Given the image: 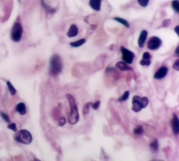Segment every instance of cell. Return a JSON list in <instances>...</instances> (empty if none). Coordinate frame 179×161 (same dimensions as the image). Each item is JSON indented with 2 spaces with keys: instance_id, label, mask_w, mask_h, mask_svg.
<instances>
[{
  "instance_id": "cell-9",
  "label": "cell",
  "mask_w": 179,
  "mask_h": 161,
  "mask_svg": "<svg viewBox=\"0 0 179 161\" xmlns=\"http://www.w3.org/2000/svg\"><path fill=\"white\" fill-rule=\"evenodd\" d=\"M151 55L150 53L145 52L143 54L142 60L140 61V64L142 66H149L151 64Z\"/></svg>"
},
{
  "instance_id": "cell-26",
  "label": "cell",
  "mask_w": 179,
  "mask_h": 161,
  "mask_svg": "<svg viewBox=\"0 0 179 161\" xmlns=\"http://www.w3.org/2000/svg\"><path fill=\"white\" fill-rule=\"evenodd\" d=\"M0 115H1V117L5 120V121L7 122V123L10 122V119H9V116H8V115H6V114H4V113H2V112L0 113Z\"/></svg>"
},
{
  "instance_id": "cell-4",
  "label": "cell",
  "mask_w": 179,
  "mask_h": 161,
  "mask_svg": "<svg viewBox=\"0 0 179 161\" xmlns=\"http://www.w3.org/2000/svg\"><path fill=\"white\" fill-rule=\"evenodd\" d=\"M15 140L23 144H29L32 141V136L31 133L27 130H21L18 131L14 136Z\"/></svg>"
},
{
  "instance_id": "cell-16",
  "label": "cell",
  "mask_w": 179,
  "mask_h": 161,
  "mask_svg": "<svg viewBox=\"0 0 179 161\" xmlns=\"http://www.w3.org/2000/svg\"><path fill=\"white\" fill-rule=\"evenodd\" d=\"M113 20L117 21V22H118L120 23H121L122 25H123L124 26L126 27V28H130V23L127 22V20L124 19V18H120V17H115L113 18Z\"/></svg>"
},
{
  "instance_id": "cell-8",
  "label": "cell",
  "mask_w": 179,
  "mask_h": 161,
  "mask_svg": "<svg viewBox=\"0 0 179 161\" xmlns=\"http://www.w3.org/2000/svg\"><path fill=\"white\" fill-rule=\"evenodd\" d=\"M168 73V68L167 67H161L154 74L155 79H162L167 76Z\"/></svg>"
},
{
  "instance_id": "cell-3",
  "label": "cell",
  "mask_w": 179,
  "mask_h": 161,
  "mask_svg": "<svg viewBox=\"0 0 179 161\" xmlns=\"http://www.w3.org/2000/svg\"><path fill=\"white\" fill-rule=\"evenodd\" d=\"M148 99L146 97L141 98L138 95L134 96L132 98V110L134 112H139L142 109L148 106Z\"/></svg>"
},
{
  "instance_id": "cell-20",
  "label": "cell",
  "mask_w": 179,
  "mask_h": 161,
  "mask_svg": "<svg viewBox=\"0 0 179 161\" xmlns=\"http://www.w3.org/2000/svg\"><path fill=\"white\" fill-rule=\"evenodd\" d=\"M6 84L8 85V88H9V90L10 91L11 94L12 95H15V93H16V90H15V88L13 87V85L11 84V83L10 81H7L6 82Z\"/></svg>"
},
{
  "instance_id": "cell-33",
  "label": "cell",
  "mask_w": 179,
  "mask_h": 161,
  "mask_svg": "<svg viewBox=\"0 0 179 161\" xmlns=\"http://www.w3.org/2000/svg\"><path fill=\"white\" fill-rule=\"evenodd\" d=\"M178 28H179V26H178V25H177V26H176V28H175V32H176V34H177L178 35L179 34V32H178Z\"/></svg>"
},
{
  "instance_id": "cell-22",
  "label": "cell",
  "mask_w": 179,
  "mask_h": 161,
  "mask_svg": "<svg viewBox=\"0 0 179 161\" xmlns=\"http://www.w3.org/2000/svg\"><path fill=\"white\" fill-rule=\"evenodd\" d=\"M134 133L137 135H141L143 133V128L142 126L139 125L134 130Z\"/></svg>"
},
{
  "instance_id": "cell-13",
  "label": "cell",
  "mask_w": 179,
  "mask_h": 161,
  "mask_svg": "<svg viewBox=\"0 0 179 161\" xmlns=\"http://www.w3.org/2000/svg\"><path fill=\"white\" fill-rule=\"evenodd\" d=\"M79 33V29L77 28V26L76 25H71L69 28V31L67 32V36L69 38H72V37H75L77 36V34Z\"/></svg>"
},
{
  "instance_id": "cell-1",
  "label": "cell",
  "mask_w": 179,
  "mask_h": 161,
  "mask_svg": "<svg viewBox=\"0 0 179 161\" xmlns=\"http://www.w3.org/2000/svg\"><path fill=\"white\" fill-rule=\"evenodd\" d=\"M49 73L53 76L60 74L62 71V59L58 54H54L50 58Z\"/></svg>"
},
{
  "instance_id": "cell-31",
  "label": "cell",
  "mask_w": 179,
  "mask_h": 161,
  "mask_svg": "<svg viewBox=\"0 0 179 161\" xmlns=\"http://www.w3.org/2000/svg\"><path fill=\"white\" fill-rule=\"evenodd\" d=\"M170 23H171L170 20H166L164 21V23H163V25H164V27H168L170 25Z\"/></svg>"
},
{
  "instance_id": "cell-21",
  "label": "cell",
  "mask_w": 179,
  "mask_h": 161,
  "mask_svg": "<svg viewBox=\"0 0 179 161\" xmlns=\"http://www.w3.org/2000/svg\"><path fill=\"white\" fill-rule=\"evenodd\" d=\"M172 6L173 9L175 11L176 13H179V1L178 0H173Z\"/></svg>"
},
{
  "instance_id": "cell-25",
  "label": "cell",
  "mask_w": 179,
  "mask_h": 161,
  "mask_svg": "<svg viewBox=\"0 0 179 161\" xmlns=\"http://www.w3.org/2000/svg\"><path fill=\"white\" fill-rule=\"evenodd\" d=\"M139 4L142 7H146L148 6L149 3V0H137Z\"/></svg>"
},
{
  "instance_id": "cell-32",
  "label": "cell",
  "mask_w": 179,
  "mask_h": 161,
  "mask_svg": "<svg viewBox=\"0 0 179 161\" xmlns=\"http://www.w3.org/2000/svg\"><path fill=\"white\" fill-rule=\"evenodd\" d=\"M178 50H179V46H178L177 48H176V51H175V53H176V55L178 56L179 55V53H178Z\"/></svg>"
},
{
  "instance_id": "cell-24",
  "label": "cell",
  "mask_w": 179,
  "mask_h": 161,
  "mask_svg": "<svg viewBox=\"0 0 179 161\" xmlns=\"http://www.w3.org/2000/svg\"><path fill=\"white\" fill-rule=\"evenodd\" d=\"M41 2H42V5H43V7H44V9H46L48 12L50 13H55V9H53V8L50 7H49V6H47L46 4L45 3V2H44V0H41Z\"/></svg>"
},
{
  "instance_id": "cell-10",
  "label": "cell",
  "mask_w": 179,
  "mask_h": 161,
  "mask_svg": "<svg viewBox=\"0 0 179 161\" xmlns=\"http://www.w3.org/2000/svg\"><path fill=\"white\" fill-rule=\"evenodd\" d=\"M147 37H148V32L145 29L141 31L139 37L138 39V45L140 48H143L144 44H145V42L146 41Z\"/></svg>"
},
{
  "instance_id": "cell-12",
  "label": "cell",
  "mask_w": 179,
  "mask_h": 161,
  "mask_svg": "<svg viewBox=\"0 0 179 161\" xmlns=\"http://www.w3.org/2000/svg\"><path fill=\"white\" fill-rule=\"evenodd\" d=\"M101 0H90L89 5L93 10L100 11L101 9Z\"/></svg>"
},
{
  "instance_id": "cell-28",
  "label": "cell",
  "mask_w": 179,
  "mask_h": 161,
  "mask_svg": "<svg viewBox=\"0 0 179 161\" xmlns=\"http://www.w3.org/2000/svg\"><path fill=\"white\" fill-rule=\"evenodd\" d=\"M66 123V119H65L64 117H61L60 119H59V121H58V124L60 126H63L65 125Z\"/></svg>"
},
{
  "instance_id": "cell-7",
  "label": "cell",
  "mask_w": 179,
  "mask_h": 161,
  "mask_svg": "<svg viewBox=\"0 0 179 161\" xmlns=\"http://www.w3.org/2000/svg\"><path fill=\"white\" fill-rule=\"evenodd\" d=\"M162 44V40L160 39L159 37H153L148 40V44H147V46H148V49L151 50H156L161 46Z\"/></svg>"
},
{
  "instance_id": "cell-6",
  "label": "cell",
  "mask_w": 179,
  "mask_h": 161,
  "mask_svg": "<svg viewBox=\"0 0 179 161\" xmlns=\"http://www.w3.org/2000/svg\"><path fill=\"white\" fill-rule=\"evenodd\" d=\"M121 51L122 53V59L123 61L127 64H132L135 57L134 53L123 46L121 48Z\"/></svg>"
},
{
  "instance_id": "cell-29",
  "label": "cell",
  "mask_w": 179,
  "mask_h": 161,
  "mask_svg": "<svg viewBox=\"0 0 179 161\" xmlns=\"http://www.w3.org/2000/svg\"><path fill=\"white\" fill-rule=\"evenodd\" d=\"M8 128L11 129V130L14 131V132H16L17 131V127H16V125H15V123H11V124L8 125Z\"/></svg>"
},
{
  "instance_id": "cell-17",
  "label": "cell",
  "mask_w": 179,
  "mask_h": 161,
  "mask_svg": "<svg viewBox=\"0 0 179 161\" xmlns=\"http://www.w3.org/2000/svg\"><path fill=\"white\" fill-rule=\"evenodd\" d=\"M85 43V39H81L78 40V41L71 42L70 43V46L72 47H74V48H78V47L81 46L83 45Z\"/></svg>"
},
{
  "instance_id": "cell-30",
  "label": "cell",
  "mask_w": 179,
  "mask_h": 161,
  "mask_svg": "<svg viewBox=\"0 0 179 161\" xmlns=\"http://www.w3.org/2000/svg\"><path fill=\"white\" fill-rule=\"evenodd\" d=\"M173 68L176 71H179V59L176 60L174 63L173 64Z\"/></svg>"
},
{
  "instance_id": "cell-19",
  "label": "cell",
  "mask_w": 179,
  "mask_h": 161,
  "mask_svg": "<svg viewBox=\"0 0 179 161\" xmlns=\"http://www.w3.org/2000/svg\"><path fill=\"white\" fill-rule=\"evenodd\" d=\"M92 105V102H87L83 108V115H87L90 112V107Z\"/></svg>"
},
{
  "instance_id": "cell-27",
  "label": "cell",
  "mask_w": 179,
  "mask_h": 161,
  "mask_svg": "<svg viewBox=\"0 0 179 161\" xmlns=\"http://www.w3.org/2000/svg\"><path fill=\"white\" fill-rule=\"evenodd\" d=\"M100 104H101L100 101H97V102H95V103H92L91 107H92L93 109L97 110V109H99V107H100Z\"/></svg>"
},
{
  "instance_id": "cell-15",
  "label": "cell",
  "mask_w": 179,
  "mask_h": 161,
  "mask_svg": "<svg viewBox=\"0 0 179 161\" xmlns=\"http://www.w3.org/2000/svg\"><path fill=\"white\" fill-rule=\"evenodd\" d=\"M16 111L19 113L20 115H25L27 113V109L25 104L23 102H20L17 104Z\"/></svg>"
},
{
  "instance_id": "cell-2",
  "label": "cell",
  "mask_w": 179,
  "mask_h": 161,
  "mask_svg": "<svg viewBox=\"0 0 179 161\" xmlns=\"http://www.w3.org/2000/svg\"><path fill=\"white\" fill-rule=\"evenodd\" d=\"M66 98L68 99L69 106H70V114H69L68 121L71 125L76 124L79 120V114L75 99L70 94H66Z\"/></svg>"
},
{
  "instance_id": "cell-5",
  "label": "cell",
  "mask_w": 179,
  "mask_h": 161,
  "mask_svg": "<svg viewBox=\"0 0 179 161\" xmlns=\"http://www.w3.org/2000/svg\"><path fill=\"white\" fill-rule=\"evenodd\" d=\"M23 29L21 24L19 23H15L13 25L11 31V38L15 42L20 41L23 37Z\"/></svg>"
},
{
  "instance_id": "cell-23",
  "label": "cell",
  "mask_w": 179,
  "mask_h": 161,
  "mask_svg": "<svg viewBox=\"0 0 179 161\" xmlns=\"http://www.w3.org/2000/svg\"><path fill=\"white\" fill-rule=\"evenodd\" d=\"M130 97V92L129 91H126V92H125V93H123V95H122L121 98H120L117 101L118 102H124V101H126L128 98H129Z\"/></svg>"
},
{
  "instance_id": "cell-11",
  "label": "cell",
  "mask_w": 179,
  "mask_h": 161,
  "mask_svg": "<svg viewBox=\"0 0 179 161\" xmlns=\"http://www.w3.org/2000/svg\"><path fill=\"white\" fill-rule=\"evenodd\" d=\"M172 125L173 133H174L175 135H178L179 133V120L178 116H176V114H173V116Z\"/></svg>"
},
{
  "instance_id": "cell-18",
  "label": "cell",
  "mask_w": 179,
  "mask_h": 161,
  "mask_svg": "<svg viewBox=\"0 0 179 161\" xmlns=\"http://www.w3.org/2000/svg\"><path fill=\"white\" fill-rule=\"evenodd\" d=\"M150 146H151V148L152 149V150H153V151H158V149H159L158 141H157V139H155L153 141H152L151 143Z\"/></svg>"
},
{
  "instance_id": "cell-14",
  "label": "cell",
  "mask_w": 179,
  "mask_h": 161,
  "mask_svg": "<svg viewBox=\"0 0 179 161\" xmlns=\"http://www.w3.org/2000/svg\"><path fill=\"white\" fill-rule=\"evenodd\" d=\"M116 65V67H117V68L121 69V70L122 71V72L132 70V69L131 68L129 65H127V63H126L124 61L117 62Z\"/></svg>"
}]
</instances>
